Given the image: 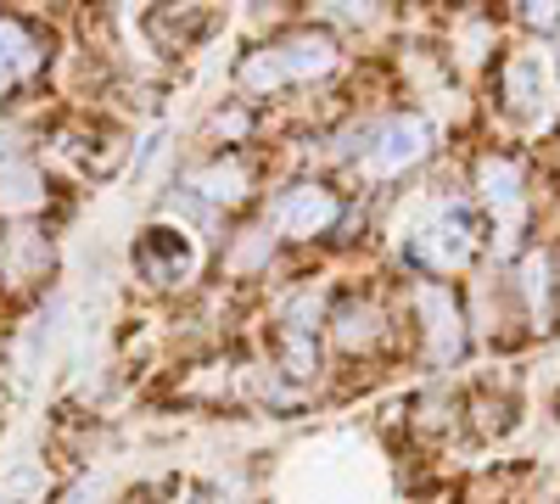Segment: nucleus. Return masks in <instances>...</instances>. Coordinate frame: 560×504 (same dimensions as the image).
<instances>
[{"label": "nucleus", "mask_w": 560, "mask_h": 504, "mask_svg": "<svg viewBox=\"0 0 560 504\" xmlns=\"http://www.w3.org/2000/svg\"><path fill=\"white\" fill-rule=\"evenodd\" d=\"M331 68H337V39L319 28H298V34H280L275 45H264V51H253L236 79H242V90L264 96V90H280L292 79H319Z\"/></svg>", "instance_id": "1"}, {"label": "nucleus", "mask_w": 560, "mask_h": 504, "mask_svg": "<svg viewBox=\"0 0 560 504\" xmlns=\"http://www.w3.org/2000/svg\"><path fill=\"white\" fill-rule=\"evenodd\" d=\"M427 152H432V129H427V118L398 113V118H387V124L370 129V146H364V157H359V163H364V174L393 179V174L415 168Z\"/></svg>", "instance_id": "2"}, {"label": "nucleus", "mask_w": 560, "mask_h": 504, "mask_svg": "<svg viewBox=\"0 0 560 504\" xmlns=\"http://www.w3.org/2000/svg\"><path fill=\"white\" fill-rule=\"evenodd\" d=\"M471 247H477V236H471V219H465L459 208H438V213L409 236V258H415L420 269H432V274L459 269L465 258H471Z\"/></svg>", "instance_id": "3"}, {"label": "nucleus", "mask_w": 560, "mask_h": 504, "mask_svg": "<svg viewBox=\"0 0 560 504\" xmlns=\"http://www.w3.org/2000/svg\"><path fill=\"white\" fill-rule=\"evenodd\" d=\"M337 219H342V202H337V191H325V186H292V191H280V202L269 208V224L287 242H314V236L331 231Z\"/></svg>", "instance_id": "4"}, {"label": "nucleus", "mask_w": 560, "mask_h": 504, "mask_svg": "<svg viewBox=\"0 0 560 504\" xmlns=\"http://www.w3.org/2000/svg\"><path fill=\"white\" fill-rule=\"evenodd\" d=\"M135 269L147 274L152 286H179L185 274L197 269V242L185 231H174V224H152V231L135 242Z\"/></svg>", "instance_id": "5"}, {"label": "nucleus", "mask_w": 560, "mask_h": 504, "mask_svg": "<svg viewBox=\"0 0 560 504\" xmlns=\"http://www.w3.org/2000/svg\"><path fill=\"white\" fill-rule=\"evenodd\" d=\"M415 308L427 319V359L432 364H454L465 353V319H459V303L443 292V286H415Z\"/></svg>", "instance_id": "6"}, {"label": "nucleus", "mask_w": 560, "mask_h": 504, "mask_svg": "<svg viewBox=\"0 0 560 504\" xmlns=\"http://www.w3.org/2000/svg\"><path fill=\"white\" fill-rule=\"evenodd\" d=\"M549 90H555V73H549V57L544 51H516L504 62V96L516 113H544L549 102Z\"/></svg>", "instance_id": "7"}, {"label": "nucleus", "mask_w": 560, "mask_h": 504, "mask_svg": "<svg viewBox=\"0 0 560 504\" xmlns=\"http://www.w3.org/2000/svg\"><path fill=\"white\" fill-rule=\"evenodd\" d=\"M247 186H253V174H247L242 157H213L208 168L191 174V191H197L202 202H213V208H236V202H247Z\"/></svg>", "instance_id": "8"}, {"label": "nucleus", "mask_w": 560, "mask_h": 504, "mask_svg": "<svg viewBox=\"0 0 560 504\" xmlns=\"http://www.w3.org/2000/svg\"><path fill=\"white\" fill-rule=\"evenodd\" d=\"M477 186H482V202L504 219V231L516 224V213H522V168L510 163V157H488L482 168H477Z\"/></svg>", "instance_id": "9"}, {"label": "nucleus", "mask_w": 560, "mask_h": 504, "mask_svg": "<svg viewBox=\"0 0 560 504\" xmlns=\"http://www.w3.org/2000/svg\"><path fill=\"white\" fill-rule=\"evenodd\" d=\"M45 202V179L34 163L23 157H7L0 163V213H34Z\"/></svg>", "instance_id": "10"}, {"label": "nucleus", "mask_w": 560, "mask_h": 504, "mask_svg": "<svg viewBox=\"0 0 560 504\" xmlns=\"http://www.w3.org/2000/svg\"><path fill=\"white\" fill-rule=\"evenodd\" d=\"M39 62V45H34V34L23 28V23H12V17H0V96L28 73Z\"/></svg>", "instance_id": "11"}, {"label": "nucleus", "mask_w": 560, "mask_h": 504, "mask_svg": "<svg viewBox=\"0 0 560 504\" xmlns=\"http://www.w3.org/2000/svg\"><path fill=\"white\" fill-rule=\"evenodd\" d=\"M382 337V308L376 303H342L337 308V342L348 353H364V348H376Z\"/></svg>", "instance_id": "12"}, {"label": "nucleus", "mask_w": 560, "mask_h": 504, "mask_svg": "<svg viewBox=\"0 0 560 504\" xmlns=\"http://www.w3.org/2000/svg\"><path fill=\"white\" fill-rule=\"evenodd\" d=\"M280 359H287V376H298V382H308V376L319 371L314 337H308V331H298V326H287V337H280Z\"/></svg>", "instance_id": "13"}, {"label": "nucleus", "mask_w": 560, "mask_h": 504, "mask_svg": "<svg viewBox=\"0 0 560 504\" xmlns=\"http://www.w3.org/2000/svg\"><path fill=\"white\" fill-rule=\"evenodd\" d=\"M522 297H527V308L544 319V308H549V258H544V253H533V258L522 263Z\"/></svg>", "instance_id": "14"}, {"label": "nucleus", "mask_w": 560, "mask_h": 504, "mask_svg": "<svg viewBox=\"0 0 560 504\" xmlns=\"http://www.w3.org/2000/svg\"><path fill=\"white\" fill-rule=\"evenodd\" d=\"M62 504H107V477H79L62 493Z\"/></svg>", "instance_id": "15"}, {"label": "nucleus", "mask_w": 560, "mask_h": 504, "mask_svg": "<svg viewBox=\"0 0 560 504\" xmlns=\"http://www.w3.org/2000/svg\"><path fill=\"white\" fill-rule=\"evenodd\" d=\"M213 129H219V134H242L247 118H242V113H230V118H213Z\"/></svg>", "instance_id": "16"}, {"label": "nucleus", "mask_w": 560, "mask_h": 504, "mask_svg": "<svg viewBox=\"0 0 560 504\" xmlns=\"http://www.w3.org/2000/svg\"><path fill=\"white\" fill-rule=\"evenodd\" d=\"M12 152V129H0V157H7Z\"/></svg>", "instance_id": "17"}, {"label": "nucleus", "mask_w": 560, "mask_h": 504, "mask_svg": "<svg viewBox=\"0 0 560 504\" xmlns=\"http://www.w3.org/2000/svg\"><path fill=\"white\" fill-rule=\"evenodd\" d=\"M0 504H7V499H0Z\"/></svg>", "instance_id": "18"}]
</instances>
